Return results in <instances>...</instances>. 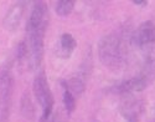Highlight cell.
Segmentation results:
<instances>
[{
	"mask_svg": "<svg viewBox=\"0 0 155 122\" xmlns=\"http://www.w3.org/2000/svg\"><path fill=\"white\" fill-rule=\"evenodd\" d=\"M48 24V10L44 2H36L26 24V60L30 69L40 67L44 59V40Z\"/></svg>",
	"mask_w": 155,
	"mask_h": 122,
	"instance_id": "obj_1",
	"label": "cell"
},
{
	"mask_svg": "<svg viewBox=\"0 0 155 122\" xmlns=\"http://www.w3.org/2000/svg\"><path fill=\"white\" fill-rule=\"evenodd\" d=\"M98 56L107 69L113 71L122 69L127 58V46L123 35L115 31L103 36L98 44Z\"/></svg>",
	"mask_w": 155,
	"mask_h": 122,
	"instance_id": "obj_2",
	"label": "cell"
},
{
	"mask_svg": "<svg viewBox=\"0 0 155 122\" xmlns=\"http://www.w3.org/2000/svg\"><path fill=\"white\" fill-rule=\"evenodd\" d=\"M32 91H34V96L36 101L41 106L42 112H41L40 122H47L50 117L52 116L55 101H54V95L50 89L45 72H40L36 75L34 80V85H32Z\"/></svg>",
	"mask_w": 155,
	"mask_h": 122,
	"instance_id": "obj_3",
	"label": "cell"
},
{
	"mask_svg": "<svg viewBox=\"0 0 155 122\" xmlns=\"http://www.w3.org/2000/svg\"><path fill=\"white\" fill-rule=\"evenodd\" d=\"M12 93H14V75L9 67L0 70V122H9Z\"/></svg>",
	"mask_w": 155,
	"mask_h": 122,
	"instance_id": "obj_4",
	"label": "cell"
},
{
	"mask_svg": "<svg viewBox=\"0 0 155 122\" xmlns=\"http://www.w3.org/2000/svg\"><path fill=\"white\" fill-rule=\"evenodd\" d=\"M132 43L139 49H147L155 43V24L151 20L141 23L132 35Z\"/></svg>",
	"mask_w": 155,
	"mask_h": 122,
	"instance_id": "obj_5",
	"label": "cell"
},
{
	"mask_svg": "<svg viewBox=\"0 0 155 122\" xmlns=\"http://www.w3.org/2000/svg\"><path fill=\"white\" fill-rule=\"evenodd\" d=\"M25 5H26L25 2H19L15 5L11 6V9L8 11V14L5 15V18L3 20V26L5 30L14 31L19 26L22 14H24V10H25Z\"/></svg>",
	"mask_w": 155,
	"mask_h": 122,
	"instance_id": "obj_6",
	"label": "cell"
},
{
	"mask_svg": "<svg viewBox=\"0 0 155 122\" xmlns=\"http://www.w3.org/2000/svg\"><path fill=\"white\" fill-rule=\"evenodd\" d=\"M148 85V80L144 76L140 77H133L129 78L127 81H123L119 85H117L114 87V91L125 95V93H134V92H139L141 90H144Z\"/></svg>",
	"mask_w": 155,
	"mask_h": 122,
	"instance_id": "obj_7",
	"label": "cell"
},
{
	"mask_svg": "<svg viewBox=\"0 0 155 122\" xmlns=\"http://www.w3.org/2000/svg\"><path fill=\"white\" fill-rule=\"evenodd\" d=\"M76 46H77V43L71 34H68V33L62 34L60 37V51H58L60 58L70 59L72 52L76 49Z\"/></svg>",
	"mask_w": 155,
	"mask_h": 122,
	"instance_id": "obj_8",
	"label": "cell"
},
{
	"mask_svg": "<svg viewBox=\"0 0 155 122\" xmlns=\"http://www.w3.org/2000/svg\"><path fill=\"white\" fill-rule=\"evenodd\" d=\"M62 84V89H63V105L64 108H66L67 113H72L73 110L76 108V97L68 91L67 86H66V81H61Z\"/></svg>",
	"mask_w": 155,
	"mask_h": 122,
	"instance_id": "obj_9",
	"label": "cell"
},
{
	"mask_svg": "<svg viewBox=\"0 0 155 122\" xmlns=\"http://www.w3.org/2000/svg\"><path fill=\"white\" fill-rule=\"evenodd\" d=\"M66 86L68 91L76 97V96H80L84 91V81L80 77H73L70 81H66Z\"/></svg>",
	"mask_w": 155,
	"mask_h": 122,
	"instance_id": "obj_10",
	"label": "cell"
},
{
	"mask_svg": "<svg viewBox=\"0 0 155 122\" xmlns=\"http://www.w3.org/2000/svg\"><path fill=\"white\" fill-rule=\"evenodd\" d=\"M74 8V2L72 0H60L56 3V12L60 16H67L70 15Z\"/></svg>",
	"mask_w": 155,
	"mask_h": 122,
	"instance_id": "obj_11",
	"label": "cell"
},
{
	"mask_svg": "<svg viewBox=\"0 0 155 122\" xmlns=\"http://www.w3.org/2000/svg\"><path fill=\"white\" fill-rule=\"evenodd\" d=\"M21 110H22V113H24L25 117L32 118L34 115H35L34 106H32V102H31V99H30V95L29 93H25L24 95L22 102H21Z\"/></svg>",
	"mask_w": 155,
	"mask_h": 122,
	"instance_id": "obj_12",
	"label": "cell"
},
{
	"mask_svg": "<svg viewBox=\"0 0 155 122\" xmlns=\"http://www.w3.org/2000/svg\"><path fill=\"white\" fill-rule=\"evenodd\" d=\"M133 4H134V5H138V6H141V8H144V6H147L149 3L145 2V0H144V2H141V0H133Z\"/></svg>",
	"mask_w": 155,
	"mask_h": 122,
	"instance_id": "obj_13",
	"label": "cell"
},
{
	"mask_svg": "<svg viewBox=\"0 0 155 122\" xmlns=\"http://www.w3.org/2000/svg\"><path fill=\"white\" fill-rule=\"evenodd\" d=\"M96 122H98V121H96Z\"/></svg>",
	"mask_w": 155,
	"mask_h": 122,
	"instance_id": "obj_14",
	"label": "cell"
}]
</instances>
